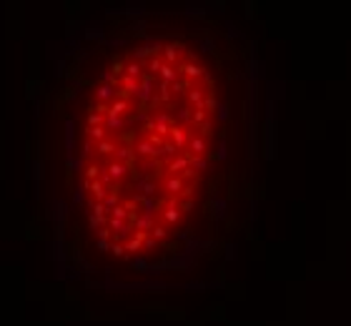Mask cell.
I'll return each mask as SVG.
<instances>
[{"instance_id": "1", "label": "cell", "mask_w": 351, "mask_h": 326, "mask_svg": "<svg viewBox=\"0 0 351 326\" xmlns=\"http://www.w3.org/2000/svg\"><path fill=\"white\" fill-rule=\"evenodd\" d=\"M216 140V80L191 48L148 43L118 58L95 86L80 158L98 246L161 251L198 203Z\"/></svg>"}]
</instances>
